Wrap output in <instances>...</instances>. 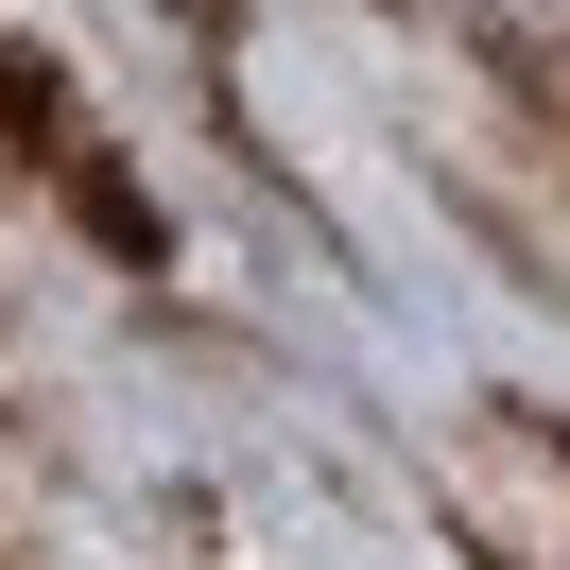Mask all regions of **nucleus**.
I'll use <instances>...</instances> for the list:
<instances>
[{"instance_id":"2","label":"nucleus","mask_w":570,"mask_h":570,"mask_svg":"<svg viewBox=\"0 0 570 570\" xmlns=\"http://www.w3.org/2000/svg\"><path fill=\"white\" fill-rule=\"evenodd\" d=\"M501 70H519V87H535V105H553V121H570V52H553V36H501Z\"/></svg>"},{"instance_id":"3","label":"nucleus","mask_w":570,"mask_h":570,"mask_svg":"<svg viewBox=\"0 0 570 570\" xmlns=\"http://www.w3.org/2000/svg\"><path fill=\"white\" fill-rule=\"evenodd\" d=\"M174 36L190 52H243V0H174Z\"/></svg>"},{"instance_id":"1","label":"nucleus","mask_w":570,"mask_h":570,"mask_svg":"<svg viewBox=\"0 0 570 570\" xmlns=\"http://www.w3.org/2000/svg\"><path fill=\"white\" fill-rule=\"evenodd\" d=\"M466 570H570V415L553 397H466L450 450H432Z\"/></svg>"}]
</instances>
